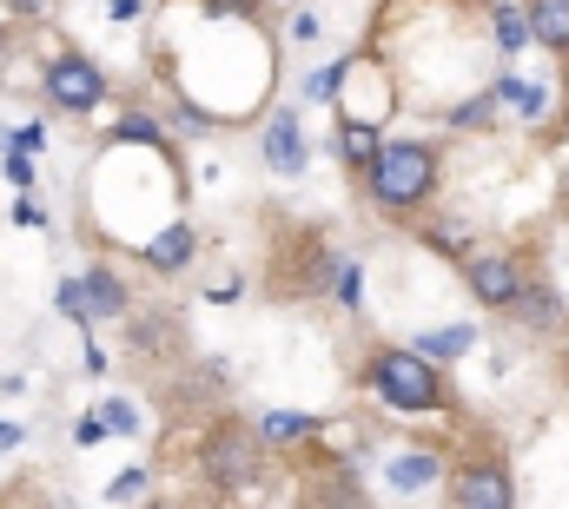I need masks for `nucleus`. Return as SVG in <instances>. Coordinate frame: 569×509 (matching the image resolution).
<instances>
[{"label": "nucleus", "mask_w": 569, "mask_h": 509, "mask_svg": "<svg viewBox=\"0 0 569 509\" xmlns=\"http://www.w3.org/2000/svg\"><path fill=\"white\" fill-rule=\"evenodd\" d=\"M510 318H517L523 331H537V338H543V331H557V325H563V298H557V285H550V278H530V291L517 298V311H510Z\"/></svg>", "instance_id": "obj_14"}, {"label": "nucleus", "mask_w": 569, "mask_h": 509, "mask_svg": "<svg viewBox=\"0 0 569 509\" xmlns=\"http://www.w3.org/2000/svg\"><path fill=\"white\" fill-rule=\"evenodd\" d=\"M146 490H152V463H133V470H120V477L107 483V503L133 509V503H146Z\"/></svg>", "instance_id": "obj_21"}, {"label": "nucleus", "mask_w": 569, "mask_h": 509, "mask_svg": "<svg viewBox=\"0 0 569 509\" xmlns=\"http://www.w3.org/2000/svg\"><path fill=\"white\" fill-rule=\"evenodd\" d=\"M457 271H463V291H470L483 311H503V318H510L517 298L530 291V265H523L517 252H483V246H477Z\"/></svg>", "instance_id": "obj_5"}, {"label": "nucleus", "mask_w": 569, "mask_h": 509, "mask_svg": "<svg viewBox=\"0 0 569 509\" xmlns=\"http://www.w3.org/2000/svg\"><path fill=\"white\" fill-rule=\"evenodd\" d=\"M563 365H569V351H563Z\"/></svg>", "instance_id": "obj_38"}, {"label": "nucleus", "mask_w": 569, "mask_h": 509, "mask_svg": "<svg viewBox=\"0 0 569 509\" xmlns=\"http://www.w3.org/2000/svg\"><path fill=\"white\" fill-rule=\"evenodd\" d=\"M425 246H430V252H443V258H457V265L477 252V246H470V232H463L457 219H437V226H425Z\"/></svg>", "instance_id": "obj_20"}, {"label": "nucleus", "mask_w": 569, "mask_h": 509, "mask_svg": "<svg viewBox=\"0 0 569 509\" xmlns=\"http://www.w3.org/2000/svg\"><path fill=\"white\" fill-rule=\"evenodd\" d=\"M365 390L385 403V410H405V417H437V410H450V378L418 358L411 345H378L371 358H365Z\"/></svg>", "instance_id": "obj_2"}, {"label": "nucleus", "mask_w": 569, "mask_h": 509, "mask_svg": "<svg viewBox=\"0 0 569 509\" xmlns=\"http://www.w3.org/2000/svg\"><path fill=\"white\" fill-rule=\"evenodd\" d=\"M318 33H325V20H318V13H291V40H298V47H311Z\"/></svg>", "instance_id": "obj_29"}, {"label": "nucleus", "mask_w": 569, "mask_h": 509, "mask_svg": "<svg viewBox=\"0 0 569 509\" xmlns=\"http://www.w3.org/2000/svg\"><path fill=\"white\" fill-rule=\"evenodd\" d=\"M146 509H199V503H192V497H152Z\"/></svg>", "instance_id": "obj_36"}, {"label": "nucleus", "mask_w": 569, "mask_h": 509, "mask_svg": "<svg viewBox=\"0 0 569 509\" xmlns=\"http://www.w3.org/2000/svg\"><path fill=\"white\" fill-rule=\"evenodd\" d=\"M358 67H365L358 53H338V60H325L318 73H305V80H298V100H305V107H331V100H338V93L358 80Z\"/></svg>", "instance_id": "obj_13"}, {"label": "nucleus", "mask_w": 569, "mask_h": 509, "mask_svg": "<svg viewBox=\"0 0 569 509\" xmlns=\"http://www.w3.org/2000/svg\"><path fill=\"white\" fill-rule=\"evenodd\" d=\"M411 351L430 358V365L443 371V365H457V358H470V351H477V325H430V331L411 338Z\"/></svg>", "instance_id": "obj_12"}, {"label": "nucleus", "mask_w": 569, "mask_h": 509, "mask_svg": "<svg viewBox=\"0 0 569 509\" xmlns=\"http://www.w3.org/2000/svg\"><path fill=\"white\" fill-rule=\"evenodd\" d=\"M192 463H199L206 490H219V497H246V490L266 477L272 450L259 443V430H252L246 417H219V423H206V430H199Z\"/></svg>", "instance_id": "obj_3"}, {"label": "nucleus", "mask_w": 569, "mask_h": 509, "mask_svg": "<svg viewBox=\"0 0 569 509\" xmlns=\"http://www.w3.org/2000/svg\"><path fill=\"white\" fill-rule=\"evenodd\" d=\"M331 298H338L345 311H365V265H358V258H338V265H331Z\"/></svg>", "instance_id": "obj_18"}, {"label": "nucleus", "mask_w": 569, "mask_h": 509, "mask_svg": "<svg viewBox=\"0 0 569 509\" xmlns=\"http://www.w3.org/2000/svg\"><path fill=\"white\" fill-rule=\"evenodd\" d=\"M40 146H47V120H20V127L7 132V152H27L33 159Z\"/></svg>", "instance_id": "obj_27"}, {"label": "nucleus", "mask_w": 569, "mask_h": 509, "mask_svg": "<svg viewBox=\"0 0 569 509\" xmlns=\"http://www.w3.org/2000/svg\"><path fill=\"white\" fill-rule=\"evenodd\" d=\"M7 186H20V192L33 186V159L27 152H7Z\"/></svg>", "instance_id": "obj_30"}, {"label": "nucleus", "mask_w": 569, "mask_h": 509, "mask_svg": "<svg viewBox=\"0 0 569 509\" xmlns=\"http://www.w3.org/2000/svg\"><path fill=\"white\" fill-rule=\"evenodd\" d=\"M259 166L279 172V179H298L311 166V139H305V120L291 107H272L266 127H259Z\"/></svg>", "instance_id": "obj_7"}, {"label": "nucleus", "mask_w": 569, "mask_h": 509, "mask_svg": "<svg viewBox=\"0 0 569 509\" xmlns=\"http://www.w3.org/2000/svg\"><path fill=\"white\" fill-rule=\"evenodd\" d=\"M172 318H133V351H166Z\"/></svg>", "instance_id": "obj_26"}, {"label": "nucleus", "mask_w": 569, "mask_h": 509, "mask_svg": "<svg viewBox=\"0 0 569 509\" xmlns=\"http://www.w3.org/2000/svg\"><path fill=\"white\" fill-rule=\"evenodd\" d=\"M107 93H113V73L100 60H87L80 47H60L40 60V100L53 113H100Z\"/></svg>", "instance_id": "obj_4"}, {"label": "nucleus", "mask_w": 569, "mask_h": 509, "mask_svg": "<svg viewBox=\"0 0 569 509\" xmlns=\"http://www.w3.org/2000/svg\"><path fill=\"white\" fill-rule=\"evenodd\" d=\"M80 298H87V318H93V331L100 325H120V318H133V285L113 271V265H87L80 271Z\"/></svg>", "instance_id": "obj_8"}, {"label": "nucleus", "mask_w": 569, "mask_h": 509, "mask_svg": "<svg viewBox=\"0 0 569 509\" xmlns=\"http://www.w3.org/2000/svg\"><path fill=\"white\" fill-rule=\"evenodd\" d=\"M497 107H503L497 93H477V100H463V107H450V113H443V127H457V132H483L490 120H497Z\"/></svg>", "instance_id": "obj_19"}, {"label": "nucleus", "mask_w": 569, "mask_h": 509, "mask_svg": "<svg viewBox=\"0 0 569 509\" xmlns=\"http://www.w3.org/2000/svg\"><path fill=\"white\" fill-rule=\"evenodd\" d=\"M497 47H503V53L530 47V13H523V7H497Z\"/></svg>", "instance_id": "obj_23"}, {"label": "nucleus", "mask_w": 569, "mask_h": 509, "mask_svg": "<svg viewBox=\"0 0 569 509\" xmlns=\"http://www.w3.org/2000/svg\"><path fill=\"white\" fill-rule=\"evenodd\" d=\"M192 252H199V232H192L186 219H166L159 232L140 239V265L152 271V278H179V271L192 265Z\"/></svg>", "instance_id": "obj_9"}, {"label": "nucleus", "mask_w": 569, "mask_h": 509, "mask_svg": "<svg viewBox=\"0 0 569 509\" xmlns=\"http://www.w3.org/2000/svg\"><path fill=\"white\" fill-rule=\"evenodd\" d=\"M20 443H27V430H20V423H7V417H0V457H13V450H20Z\"/></svg>", "instance_id": "obj_33"}, {"label": "nucleus", "mask_w": 569, "mask_h": 509, "mask_svg": "<svg viewBox=\"0 0 569 509\" xmlns=\"http://www.w3.org/2000/svg\"><path fill=\"white\" fill-rule=\"evenodd\" d=\"M80 365H87L93 378H107V351H100V345H87V351H80Z\"/></svg>", "instance_id": "obj_34"}, {"label": "nucleus", "mask_w": 569, "mask_h": 509, "mask_svg": "<svg viewBox=\"0 0 569 509\" xmlns=\"http://www.w3.org/2000/svg\"><path fill=\"white\" fill-rule=\"evenodd\" d=\"M107 146H146V152L172 159V146H166V120H159V113H120V127L107 132Z\"/></svg>", "instance_id": "obj_17"}, {"label": "nucleus", "mask_w": 569, "mask_h": 509, "mask_svg": "<svg viewBox=\"0 0 569 509\" xmlns=\"http://www.w3.org/2000/svg\"><path fill=\"white\" fill-rule=\"evenodd\" d=\"M530 40L550 47V53H569V0H530Z\"/></svg>", "instance_id": "obj_16"}, {"label": "nucleus", "mask_w": 569, "mask_h": 509, "mask_svg": "<svg viewBox=\"0 0 569 509\" xmlns=\"http://www.w3.org/2000/svg\"><path fill=\"white\" fill-rule=\"evenodd\" d=\"M437 186H443V152H437L430 139H385L378 159L365 166V192H371V206L391 212V219L425 212L430 199H437Z\"/></svg>", "instance_id": "obj_1"}, {"label": "nucleus", "mask_w": 569, "mask_h": 509, "mask_svg": "<svg viewBox=\"0 0 569 509\" xmlns=\"http://www.w3.org/2000/svg\"><path fill=\"white\" fill-rule=\"evenodd\" d=\"M113 20L127 27V20H140V0H113Z\"/></svg>", "instance_id": "obj_35"}, {"label": "nucleus", "mask_w": 569, "mask_h": 509, "mask_svg": "<svg viewBox=\"0 0 569 509\" xmlns=\"http://www.w3.org/2000/svg\"><path fill=\"white\" fill-rule=\"evenodd\" d=\"M0 159H7V132H0Z\"/></svg>", "instance_id": "obj_37"}, {"label": "nucleus", "mask_w": 569, "mask_h": 509, "mask_svg": "<svg viewBox=\"0 0 569 509\" xmlns=\"http://www.w3.org/2000/svg\"><path fill=\"white\" fill-rule=\"evenodd\" d=\"M450 509H517V477L503 457H470L450 470Z\"/></svg>", "instance_id": "obj_6"}, {"label": "nucleus", "mask_w": 569, "mask_h": 509, "mask_svg": "<svg viewBox=\"0 0 569 509\" xmlns=\"http://www.w3.org/2000/svg\"><path fill=\"white\" fill-rule=\"evenodd\" d=\"M13 226H33V232H40V226H47V212H40L33 199H20V206H13Z\"/></svg>", "instance_id": "obj_32"}, {"label": "nucleus", "mask_w": 569, "mask_h": 509, "mask_svg": "<svg viewBox=\"0 0 569 509\" xmlns=\"http://www.w3.org/2000/svg\"><path fill=\"white\" fill-rule=\"evenodd\" d=\"M7 7H13V13H20V20H47V13H53V7H60V0H7Z\"/></svg>", "instance_id": "obj_31"}, {"label": "nucleus", "mask_w": 569, "mask_h": 509, "mask_svg": "<svg viewBox=\"0 0 569 509\" xmlns=\"http://www.w3.org/2000/svg\"><path fill=\"white\" fill-rule=\"evenodd\" d=\"M172 127L186 132V139H212V132H219V113L199 107V100H179V107H172Z\"/></svg>", "instance_id": "obj_22"}, {"label": "nucleus", "mask_w": 569, "mask_h": 509, "mask_svg": "<svg viewBox=\"0 0 569 509\" xmlns=\"http://www.w3.org/2000/svg\"><path fill=\"white\" fill-rule=\"evenodd\" d=\"M252 430H259V443L272 457H284V450H311L325 437V417H311V410H259Z\"/></svg>", "instance_id": "obj_10"}, {"label": "nucleus", "mask_w": 569, "mask_h": 509, "mask_svg": "<svg viewBox=\"0 0 569 509\" xmlns=\"http://www.w3.org/2000/svg\"><path fill=\"white\" fill-rule=\"evenodd\" d=\"M53 311H60V318H73L80 331H93V318H87V298H80V278H67V285H53Z\"/></svg>", "instance_id": "obj_25"}, {"label": "nucleus", "mask_w": 569, "mask_h": 509, "mask_svg": "<svg viewBox=\"0 0 569 509\" xmlns=\"http://www.w3.org/2000/svg\"><path fill=\"white\" fill-rule=\"evenodd\" d=\"M378 146H385V132H378V120H338V159L365 179V166L378 159Z\"/></svg>", "instance_id": "obj_15"}, {"label": "nucleus", "mask_w": 569, "mask_h": 509, "mask_svg": "<svg viewBox=\"0 0 569 509\" xmlns=\"http://www.w3.org/2000/svg\"><path fill=\"white\" fill-rule=\"evenodd\" d=\"M107 437H113V430H107V417H100V410H87V417L73 423V443H80V450H100Z\"/></svg>", "instance_id": "obj_28"}, {"label": "nucleus", "mask_w": 569, "mask_h": 509, "mask_svg": "<svg viewBox=\"0 0 569 509\" xmlns=\"http://www.w3.org/2000/svg\"><path fill=\"white\" fill-rule=\"evenodd\" d=\"M93 410L107 417V430H113V437H140V410H133L127 397H100Z\"/></svg>", "instance_id": "obj_24"}, {"label": "nucleus", "mask_w": 569, "mask_h": 509, "mask_svg": "<svg viewBox=\"0 0 569 509\" xmlns=\"http://www.w3.org/2000/svg\"><path fill=\"white\" fill-rule=\"evenodd\" d=\"M385 483H391L398 497H418L430 483H443V450H398V457L385 463Z\"/></svg>", "instance_id": "obj_11"}]
</instances>
